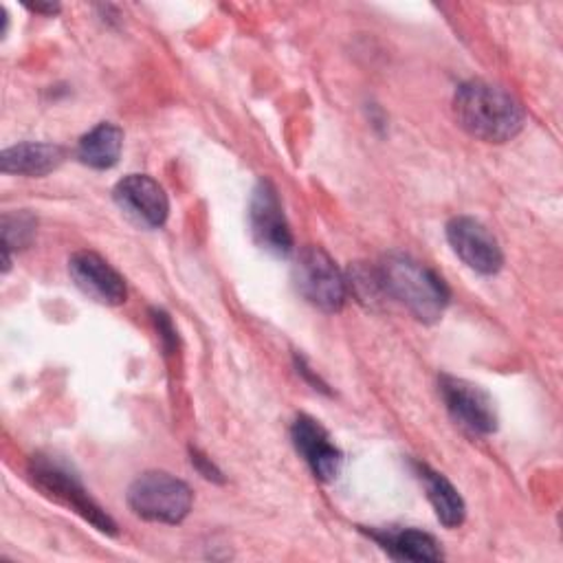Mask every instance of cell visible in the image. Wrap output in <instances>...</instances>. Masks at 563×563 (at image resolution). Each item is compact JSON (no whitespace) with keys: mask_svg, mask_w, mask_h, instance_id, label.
<instances>
[{"mask_svg":"<svg viewBox=\"0 0 563 563\" xmlns=\"http://www.w3.org/2000/svg\"><path fill=\"white\" fill-rule=\"evenodd\" d=\"M112 198L117 207L139 227L158 229L169 213V200L165 189L147 174H128L114 189Z\"/></svg>","mask_w":563,"mask_h":563,"instance_id":"obj_9","label":"cell"},{"mask_svg":"<svg viewBox=\"0 0 563 563\" xmlns=\"http://www.w3.org/2000/svg\"><path fill=\"white\" fill-rule=\"evenodd\" d=\"M389 556L400 561H440L442 550L438 541L416 528H383L367 532Z\"/></svg>","mask_w":563,"mask_h":563,"instance_id":"obj_13","label":"cell"},{"mask_svg":"<svg viewBox=\"0 0 563 563\" xmlns=\"http://www.w3.org/2000/svg\"><path fill=\"white\" fill-rule=\"evenodd\" d=\"M29 475L46 497L68 506L99 532L117 534V523L112 517L88 495L81 479L66 462L55 455H33Z\"/></svg>","mask_w":563,"mask_h":563,"instance_id":"obj_3","label":"cell"},{"mask_svg":"<svg viewBox=\"0 0 563 563\" xmlns=\"http://www.w3.org/2000/svg\"><path fill=\"white\" fill-rule=\"evenodd\" d=\"M383 295L405 306L418 321L433 323L449 306V288L442 277L405 253H389L374 268Z\"/></svg>","mask_w":563,"mask_h":563,"instance_id":"obj_2","label":"cell"},{"mask_svg":"<svg viewBox=\"0 0 563 563\" xmlns=\"http://www.w3.org/2000/svg\"><path fill=\"white\" fill-rule=\"evenodd\" d=\"M68 275L73 284L97 303L119 306L128 297L125 279L95 251L73 253L68 260Z\"/></svg>","mask_w":563,"mask_h":563,"instance_id":"obj_10","label":"cell"},{"mask_svg":"<svg viewBox=\"0 0 563 563\" xmlns=\"http://www.w3.org/2000/svg\"><path fill=\"white\" fill-rule=\"evenodd\" d=\"M249 227L255 244L275 257L292 253V233L284 216L277 189L271 180H260L249 202Z\"/></svg>","mask_w":563,"mask_h":563,"instance_id":"obj_6","label":"cell"},{"mask_svg":"<svg viewBox=\"0 0 563 563\" xmlns=\"http://www.w3.org/2000/svg\"><path fill=\"white\" fill-rule=\"evenodd\" d=\"M191 464L196 466V471H198L202 477L213 479V482H222V473L216 468V464H213L207 455H202L200 451H196V449H191Z\"/></svg>","mask_w":563,"mask_h":563,"instance_id":"obj_17","label":"cell"},{"mask_svg":"<svg viewBox=\"0 0 563 563\" xmlns=\"http://www.w3.org/2000/svg\"><path fill=\"white\" fill-rule=\"evenodd\" d=\"M26 7L35 13H46V15H55L59 11L57 2H33V4H26Z\"/></svg>","mask_w":563,"mask_h":563,"instance_id":"obj_19","label":"cell"},{"mask_svg":"<svg viewBox=\"0 0 563 563\" xmlns=\"http://www.w3.org/2000/svg\"><path fill=\"white\" fill-rule=\"evenodd\" d=\"M37 220L29 211H11L2 216V249L20 251L26 249L35 238Z\"/></svg>","mask_w":563,"mask_h":563,"instance_id":"obj_16","label":"cell"},{"mask_svg":"<svg viewBox=\"0 0 563 563\" xmlns=\"http://www.w3.org/2000/svg\"><path fill=\"white\" fill-rule=\"evenodd\" d=\"M297 292L323 312H336L347 299V279L336 262L319 246H306L292 266Z\"/></svg>","mask_w":563,"mask_h":563,"instance_id":"obj_5","label":"cell"},{"mask_svg":"<svg viewBox=\"0 0 563 563\" xmlns=\"http://www.w3.org/2000/svg\"><path fill=\"white\" fill-rule=\"evenodd\" d=\"M154 323H156V330H158V334L163 339V345L167 350H172L174 343H176V330H174L169 317L163 310H154Z\"/></svg>","mask_w":563,"mask_h":563,"instance_id":"obj_18","label":"cell"},{"mask_svg":"<svg viewBox=\"0 0 563 563\" xmlns=\"http://www.w3.org/2000/svg\"><path fill=\"white\" fill-rule=\"evenodd\" d=\"M413 466L422 482L427 499L435 510L438 521L446 528H457L466 517V506H464V499L457 493V488L442 473L433 471L431 466L420 464V462H416Z\"/></svg>","mask_w":563,"mask_h":563,"instance_id":"obj_14","label":"cell"},{"mask_svg":"<svg viewBox=\"0 0 563 563\" xmlns=\"http://www.w3.org/2000/svg\"><path fill=\"white\" fill-rule=\"evenodd\" d=\"M123 147V130L101 121L88 130L77 143V158L92 169H110L117 165Z\"/></svg>","mask_w":563,"mask_h":563,"instance_id":"obj_15","label":"cell"},{"mask_svg":"<svg viewBox=\"0 0 563 563\" xmlns=\"http://www.w3.org/2000/svg\"><path fill=\"white\" fill-rule=\"evenodd\" d=\"M290 440L297 453L314 473V477H319L321 482H332L339 475L343 453L314 418L303 413L297 416L290 427Z\"/></svg>","mask_w":563,"mask_h":563,"instance_id":"obj_11","label":"cell"},{"mask_svg":"<svg viewBox=\"0 0 563 563\" xmlns=\"http://www.w3.org/2000/svg\"><path fill=\"white\" fill-rule=\"evenodd\" d=\"M453 114L460 128L486 143H506L515 139L526 121V112L506 88L471 79L453 95Z\"/></svg>","mask_w":563,"mask_h":563,"instance_id":"obj_1","label":"cell"},{"mask_svg":"<svg viewBox=\"0 0 563 563\" xmlns=\"http://www.w3.org/2000/svg\"><path fill=\"white\" fill-rule=\"evenodd\" d=\"M66 158V150L57 143L24 141L2 150L0 169L18 176H46L57 169Z\"/></svg>","mask_w":563,"mask_h":563,"instance_id":"obj_12","label":"cell"},{"mask_svg":"<svg viewBox=\"0 0 563 563\" xmlns=\"http://www.w3.org/2000/svg\"><path fill=\"white\" fill-rule=\"evenodd\" d=\"M446 240L453 253L479 275H495L504 264V253L497 238L471 216L449 220Z\"/></svg>","mask_w":563,"mask_h":563,"instance_id":"obj_8","label":"cell"},{"mask_svg":"<svg viewBox=\"0 0 563 563\" xmlns=\"http://www.w3.org/2000/svg\"><path fill=\"white\" fill-rule=\"evenodd\" d=\"M191 501V488L165 471H147L128 488L130 510L145 521L180 523L189 515Z\"/></svg>","mask_w":563,"mask_h":563,"instance_id":"obj_4","label":"cell"},{"mask_svg":"<svg viewBox=\"0 0 563 563\" xmlns=\"http://www.w3.org/2000/svg\"><path fill=\"white\" fill-rule=\"evenodd\" d=\"M440 396L451 418L475 435H490L497 429V411L493 398L464 378L442 374L438 378Z\"/></svg>","mask_w":563,"mask_h":563,"instance_id":"obj_7","label":"cell"}]
</instances>
